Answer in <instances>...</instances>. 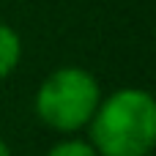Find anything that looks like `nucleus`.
Masks as SVG:
<instances>
[{"instance_id":"nucleus-3","label":"nucleus","mask_w":156,"mask_h":156,"mask_svg":"<svg viewBox=\"0 0 156 156\" xmlns=\"http://www.w3.org/2000/svg\"><path fill=\"white\" fill-rule=\"evenodd\" d=\"M19 63H22V36L11 25L0 22V82L8 80L19 69Z\"/></svg>"},{"instance_id":"nucleus-2","label":"nucleus","mask_w":156,"mask_h":156,"mask_svg":"<svg viewBox=\"0 0 156 156\" xmlns=\"http://www.w3.org/2000/svg\"><path fill=\"white\" fill-rule=\"evenodd\" d=\"M101 85L82 66H58L49 71L33 96V112L41 126L58 134H77L93 118L101 101Z\"/></svg>"},{"instance_id":"nucleus-1","label":"nucleus","mask_w":156,"mask_h":156,"mask_svg":"<svg viewBox=\"0 0 156 156\" xmlns=\"http://www.w3.org/2000/svg\"><path fill=\"white\" fill-rule=\"evenodd\" d=\"M88 143L99 156H151L156 148V101L145 88L101 96L88 121Z\"/></svg>"},{"instance_id":"nucleus-4","label":"nucleus","mask_w":156,"mask_h":156,"mask_svg":"<svg viewBox=\"0 0 156 156\" xmlns=\"http://www.w3.org/2000/svg\"><path fill=\"white\" fill-rule=\"evenodd\" d=\"M44 156H99L93 151V145L85 140V137H63L58 140L55 145H49V151Z\"/></svg>"},{"instance_id":"nucleus-5","label":"nucleus","mask_w":156,"mask_h":156,"mask_svg":"<svg viewBox=\"0 0 156 156\" xmlns=\"http://www.w3.org/2000/svg\"><path fill=\"white\" fill-rule=\"evenodd\" d=\"M0 156H11V148H8V143L0 137Z\"/></svg>"}]
</instances>
